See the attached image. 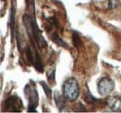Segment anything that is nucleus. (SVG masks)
<instances>
[{"instance_id":"obj_1","label":"nucleus","mask_w":121,"mask_h":113,"mask_svg":"<svg viewBox=\"0 0 121 113\" xmlns=\"http://www.w3.org/2000/svg\"><path fill=\"white\" fill-rule=\"evenodd\" d=\"M62 95L68 101H76L79 95V85L75 78L66 80L62 85Z\"/></svg>"},{"instance_id":"obj_2","label":"nucleus","mask_w":121,"mask_h":113,"mask_svg":"<svg viewBox=\"0 0 121 113\" xmlns=\"http://www.w3.org/2000/svg\"><path fill=\"white\" fill-rule=\"evenodd\" d=\"M25 92L28 98V112H36V107L38 105V94L35 88H31L30 85L25 86Z\"/></svg>"},{"instance_id":"obj_3","label":"nucleus","mask_w":121,"mask_h":113,"mask_svg":"<svg viewBox=\"0 0 121 113\" xmlns=\"http://www.w3.org/2000/svg\"><path fill=\"white\" fill-rule=\"evenodd\" d=\"M26 55H27V60L28 62L30 63L32 65H34V67L38 71V72H43L44 68L42 66L41 64V59H40V56L38 54V52L36 51V50H33L31 49V47L27 48V52H26Z\"/></svg>"},{"instance_id":"obj_4","label":"nucleus","mask_w":121,"mask_h":113,"mask_svg":"<svg viewBox=\"0 0 121 113\" xmlns=\"http://www.w3.org/2000/svg\"><path fill=\"white\" fill-rule=\"evenodd\" d=\"M114 88H115L114 81L107 77L102 78L98 82V92L101 95H107L111 94Z\"/></svg>"},{"instance_id":"obj_5","label":"nucleus","mask_w":121,"mask_h":113,"mask_svg":"<svg viewBox=\"0 0 121 113\" xmlns=\"http://www.w3.org/2000/svg\"><path fill=\"white\" fill-rule=\"evenodd\" d=\"M5 107L8 110L13 112H20L22 109V101L17 96H10L6 100Z\"/></svg>"},{"instance_id":"obj_6","label":"nucleus","mask_w":121,"mask_h":113,"mask_svg":"<svg viewBox=\"0 0 121 113\" xmlns=\"http://www.w3.org/2000/svg\"><path fill=\"white\" fill-rule=\"evenodd\" d=\"M108 107L114 112H121V99L118 96L110 97L107 101Z\"/></svg>"},{"instance_id":"obj_7","label":"nucleus","mask_w":121,"mask_h":113,"mask_svg":"<svg viewBox=\"0 0 121 113\" xmlns=\"http://www.w3.org/2000/svg\"><path fill=\"white\" fill-rule=\"evenodd\" d=\"M54 99H55V103H56V106H57V108H59V110L60 111H62V109L65 108V103H64V100H63V98L64 96L62 95H60L59 93H55L54 94Z\"/></svg>"},{"instance_id":"obj_8","label":"nucleus","mask_w":121,"mask_h":113,"mask_svg":"<svg viewBox=\"0 0 121 113\" xmlns=\"http://www.w3.org/2000/svg\"><path fill=\"white\" fill-rule=\"evenodd\" d=\"M10 31H11V40H14L15 36V8L12 6L11 8V15H10Z\"/></svg>"},{"instance_id":"obj_9","label":"nucleus","mask_w":121,"mask_h":113,"mask_svg":"<svg viewBox=\"0 0 121 113\" xmlns=\"http://www.w3.org/2000/svg\"><path fill=\"white\" fill-rule=\"evenodd\" d=\"M51 39H52V41L55 43V44H57L58 46H60V47H65V48H67L68 46H67V44H66V42H64L61 38H60V36H58V34H53L52 36H51Z\"/></svg>"},{"instance_id":"obj_10","label":"nucleus","mask_w":121,"mask_h":113,"mask_svg":"<svg viewBox=\"0 0 121 113\" xmlns=\"http://www.w3.org/2000/svg\"><path fill=\"white\" fill-rule=\"evenodd\" d=\"M85 96H86L85 97V101H86L87 103L92 104V103H94V102L97 101V99L91 95V92H90L89 90H87V92H86V95H85Z\"/></svg>"},{"instance_id":"obj_11","label":"nucleus","mask_w":121,"mask_h":113,"mask_svg":"<svg viewBox=\"0 0 121 113\" xmlns=\"http://www.w3.org/2000/svg\"><path fill=\"white\" fill-rule=\"evenodd\" d=\"M73 43H74V46H75L76 48H79V45L82 44L79 36H77L76 33L73 35Z\"/></svg>"},{"instance_id":"obj_12","label":"nucleus","mask_w":121,"mask_h":113,"mask_svg":"<svg viewBox=\"0 0 121 113\" xmlns=\"http://www.w3.org/2000/svg\"><path fill=\"white\" fill-rule=\"evenodd\" d=\"M40 84H41V86L43 87V89H44V91H45L46 95L49 98V97L51 96V90H50V88L46 84V82H44V81H41Z\"/></svg>"},{"instance_id":"obj_13","label":"nucleus","mask_w":121,"mask_h":113,"mask_svg":"<svg viewBox=\"0 0 121 113\" xmlns=\"http://www.w3.org/2000/svg\"><path fill=\"white\" fill-rule=\"evenodd\" d=\"M118 4H119V0H109V3H108V7H109V9H116V8H117Z\"/></svg>"},{"instance_id":"obj_14","label":"nucleus","mask_w":121,"mask_h":113,"mask_svg":"<svg viewBox=\"0 0 121 113\" xmlns=\"http://www.w3.org/2000/svg\"><path fill=\"white\" fill-rule=\"evenodd\" d=\"M54 78H55V69H52L51 71L48 72V79L49 81H54Z\"/></svg>"}]
</instances>
